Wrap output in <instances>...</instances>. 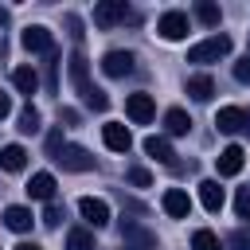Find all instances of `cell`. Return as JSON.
I'll return each instance as SVG.
<instances>
[{"label": "cell", "instance_id": "cell-35", "mask_svg": "<svg viewBox=\"0 0 250 250\" xmlns=\"http://www.w3.org/2000/svg\"><path fill=\"white\" fill-rule=\"evenodd\" d=\"M62 121L66 125H78V109H62Z\"/></svg>", "mask_w": 250, "mask_h": 250}, {"label": "cell", "instance_id": "cell-13", "mask_svg": "<svg viewBox=\"0 0 250 250\" xmlns=\"http://www.w3.org/2000/svg\"><path fill=\"white\" fill-rule=\"evenodd\" d=\"M102 141H105V148H113V152H129V145H133V137H129V129H125L121 121H105V125H102Z\"/></svg>", "mask_w": 250, "mask_h": 250}, {"label": "cell", "instance_id": "cell-32", "mask_svg": "<svg viewBox=\"0 0 250 250\" xmlns=\"http://www.w3.org/2000/svg\"><path fill=\"white\" fill-rule=\"evenodd\" d=\"M62 223V207L59 203H47V211H43V227H59Z\"/></svg>", "mask_w": 250, "mask_h": 250}, {"label": "cell", "instance_id": "cell-36", "mask_svg": "<svg viewBox=\"0 0 250 250\" xmlns=\"http://www.w3.org/2000/svg\"><path fill=\"white\" fill-rule=\"evenodd\" d=\"M16 250H43V246H39V242H20Z\"/></svg>", "mask_w": 250, "mask_h": 250}, {"label": "cell", "instance_id": "cell-20", "mask_svg": "<svg viewBox=\"0 0 250 250\" xmlns=\"http://www.w3.org/2000/svg\"><path fill=\"white\" fill-rule=\"evenodd\" d=\"M188 94H191L195 102H211V98H215V78H211V74H191V78H188Z\"/></svg>", "mask_w": 250, "mask_h": 250}, {"label": "cell", "instance_id": "cell-25", "mask_svg": "<svg viewBox=\"0 0 250 250\" xmlns=\"http://www.w3.org/2000/svg\"><path fill=\"white\" fill-rule=\"evenodd\" d=\"M66 250H98V246H94V234H90L86 227H74V230L66 234Z\"/></svg>", "mask_w": 250, "mask_h": 250}, {"label": "cell", "instance_id": "cell-31", "mask_svg": "<svg viewBox=\"0 0 250 250\" xmlns=\"http://www.w3.org/2000/svg\"><path fill=\"white\" fill-rule=\"evenodd\" d=\"M125 180H129L133 188H148V184H152V176H148V168H129V172H125Z\"/></svg>", "mask_w": 250, "mask_h": 250}, {"label": "cell", "instance_id": "cell-33", "mask_svg": "<svg viewBox=\"0 0 250 250\" xmlns=\"http://www.w3.org/2000/svg\"><path fill=\"white\" fill-rule=\"evenodd\" d=\"M234 78H238V82H242V86H250V55H246V59H238V62H234Z\"/></svg>", "mask_w": 250, "mask_h": 250}, {"label": "cell", "instance_id": "cell-11", "mask_svg": "<svg viewBox=\"0 0 250 250\" xmlns=\"http://www.w3.org/2000/svg\"><path fill=\"white\" fill-rule=\"evenodd\" d=\"M78 211H82V219H86L90 227H105V223H109V203H105V199L82 195V199H78Z\"/></svg>", "mask_w": 250, "mask_h": 250}, {"label": "cell", "instance_id": "cell-6", "mask_svg": "<svg viewBox=\"0 0 250 250\" xmlns=\"http://www.w3.org/2000/svg\"><path fill=\"white\" fill-rule=\"evenodd\" d=\"M20 43H23V51H31V55H51V51H55V39H51V31H47L43 23H31V27H23Z\"/></svg>", "mask_w": 250, "mask_h": 250}, {"label": "cell", "instance_id": "cell-21", "mask_svg": "<svg viewBox=\"0 0 250 250\" xmlns=\"http://www.w3.org/2000/svg\"><path fill=\"white\" fill-rule=\"evenodd\" d=\"M145 152L152 160H160V164H176V152H172L168 137H145Z\"/></svg>", "mask_w": 250, "mask_h": 250}, {"label": "cell", "instance_id": "cell-10", "mask_svg": "<svg viewBox=\"0 0 250 250\" xmlns=\"http://www.w3.org/2000/svg\"><path fill=\"white\" fill-rule=\"evenodd\" d=\"M242 164H246L242 145H227V148L215 156V172H219V176H238V172H242Z\"/></svg>", "mask_w": 250, "mask_h": 250}, {"label": "cell", "instance_id": "cell-3", "mask_svg": "<svg viewBox=\"0 0 250 250\" xmlns=\"http://www.w3.org/2000/svg\"><path fill=\"white\" fill-rule=\"evenodd\" d=\"M215 125H219V133H246V137H250V109L223 105V109L215 113Z\"/></svg>", "mask_w": 250, "mask_h": 250}, {"label": "cell", "instance_id": "cell-18", "mask_svg": "<svg viewBox=\"0 0 250 250\" xmlns=\"http://www.w3.org/2000/svg\"><path fill=\"white\" fill-rule=\"evenodd\" d=\"M0 168L4 172H23L27 168V148L23 145H4L0 148Z\"/></svg>", "mask_w": 250, "mask_h": 250}, {"label": "cell", "instance_id": "cell-7", "mask_svg": "<svg viewBox=\"0 0 250 250\" xmlns=\"http://www.w3.org/2000/svg\"><path fill=\"white\" fill-rule=\"evenodd\" d=\"M133 51H105L102 55V74L105 78H125V74H133Z\"/></svg>", "mask_w": 250, "mask_h": 250}, {"label": "cell", "instance_id": "cell-1", "mask_svg": "<svg viewBox=\"0 0 250 250\" xmlns=\"http://www.w3.org/2000/svg\"><path fill=\"white\" fill-rule=\"evenodd\" d=\"M230 55V35H211V39H203V43H195L191 51H188V62H219V59H227Z\"/></svg>", "mask_w": 250, "mask_h": 250}, {"label": "cell", "instance_id": "cell-4", "mask_svg": "<svg viewBox=\"0 0 250 250\" xmlns=\"http://www.w3.org/2000/svg\"><path fill=\"white\" fill-rule=\"evenodd\" d=\"M121 20H129V4H125V0H102V4L94 8V23H98L102 31L117 27Z\"/></svg>", "mask_w": 250, "mask_h": 250}, {"label": "cell", "instance_id": "cell-9", "mask_svg": "<svg viewBox=\"0 0 250 250\" xmlns=\"http://www.w3.org/2000/svg\"><path fill=\"white\" fill-rule=\"evenodd\" d=\"M156 31H160V39L176 43V39L188 35V16H184V12H164V16L156 20Z\"/></svg>", "mask_w": 250, "mask_h": 250}, {"label": "cell", "instance_id": "cell-28", "mask_svg": "<svg viewBox=\"0 0 250 250\" xmlns=\"http://www.w3.org/2000/svg\"><path fill=\"white\" fill-rule=\"evenodd\" d=\"M227 246H230V250H250V223H246V227H238V230H230Z\"/></svg>", "mask_w": 250, "mask_h": 250}, {"label": "cell", "instance_id": "cell-5", "mask_svg": "<svg viewBox=\"0 0 250 250\" xmlns=\"http://www.w3.org/2000/svg\"><path fill=\"white\" fill-rule=\"evenodd\" d=\"M125 113H129V121L133 125H148L152 117H156V102H152V94H129L125 98Z\"/></svg>", "mask_w": 250, "mask_h": 250}, {"label": "cell", "instance_id": "cell-17", "mask_svg": "<svg viewBox=\"0 0 250 250\" xmlns=\"http://www.w3.org/2000/svg\"><path fill=\"white\" fill-rule=\"evenodd\" d=\"M223 199H227V195H223L219 180H203V184H199V203H203L211 215H219V211H223Z\"/></svg>", "mask_w": 250, "mask_h": 250}, {"label": "cell", "instance_id": "cell-24", "mask_svg": "<svg viewBox=\"0 0 250 250\" xmlns=\"http://www.w3.org/2000/svg\"><path fill=\"white\" fill-rule=\"evenodd\" d=\"M78 98H82V105L94 109V113H105V109H109V98H105V90H98V86H90V90L78 94Z\"/></svg>", "mask_w": 250, "mask_h": 250}, {"label": "cell", "instance_id": "cell-8", "mask_svg": "<svg viewBox=\"0 0 250 250\" xmlns=\"http://www.w3.org/2000/svg\"><path fill=\"white\" fill-rule=\"evenodd\" d=\"M55 160H59L66 172H90V168H94V156H90L82 145H62V152H59Z\"/></svg>", "mask_w": 250, "mask_h": 250}, {"label": "cell", "instance_id": "cell-19", "mask_svg": "<svg viewBox=\"0 0 250 250\" xmlns=\"http://www.w3.org/2000/svg\"><path fill=\"white\" fill-rule=\"evenodd\" d=\"M12 86H16L20 94L31 98V94L39 90V74H35V66H16V70H12Z\"/></svg>", "mask_w": 250, "mask_h": 250}, {"label": "cell", "instance_id": "cell-30", "mask_svg": "<svg viewBox=\"0 0 250 250\" xmlns=\"http://www.w3.org/2000/svg\"><path fill=\"white\" fill-rule=\"evenodd\" d=\"M62 23H66V31H70V39H74V43H82V35H86V31H82V20H78L74 12H66V16H62Z\"/></svg>", "mask_w": 250, "mask_h": 250}, {"label": "cell", "instance_id": "cell-34", "mask_svg": "<svg viewBox=\"0 0 250 250\" xmlns=\"http://www.w3.org/2000/svg\"><path fill=\"white\" fill-rule=\"evenodd\" d=\"M8 113H12V98L0 90V117H8Z\"/></svg>", "mask_w": 250, "mask_h": 250}, {"label": "cell", "instance_id": "cell-12", "mask_svg": "<svg viewBox=\"0 0 250 250\" xmlns=\"http://www.w3.org/2000/svg\"><path fill=\"white\" fill-rule=\"evenodd\" d=\"M66 62H70V86H74L78 94H86V90L94 86V82H90V62H86V55H82V51H70Z\"/></svg>", "mask_w": 250, "mask_h": 250}, {"label": "cell", "instance_id": "cell-27", "mask_svg": "<svg viewBox=\"0 0 250 250\" xmlns=\"http://www.w3.org/2000/svg\"><path fill=\"white\" fill-rule=\"evenodd\" d=\"M16 129H20V133H39V129H43V125H39V109H35L31 102L20 109V125H16Z\"/></svg>", "mask_w": 250, "mask_h": 250}, {"label": "cell", "instance_id": "cell-22", "mask_svg": "<svg viewBox=\"0 0 250 250\" xmlns=\"http://www.w3.org/2000/svg\"><path fill=\"white\" fill-rule=\"evenodd\" d=\"M164 129H168L172 137H184V133L191 129V117H188L184 109H168V113H164Z\"/></svg>", "mask_w": 250, "mask_h": 250}, {"label": "cell", "instance_id": "cell-16", "mask_svg": "<svg viewBox=\"0 0 250 250\" xmlns=\"http://www.w3.org/2000/svg\"><path fill=\"white\" fill-rule=\"evenodd\" d=\"M31 223H35V215H31L27 207H20V203H12V207L4 211V227H8V230H16V234H27V230H31Z\"/></svg>", "mask_w": 250, "mask_h": 250}, {"label": "cell", "instance_id": "cell-26", "mask_svg": "<svg viewBox=\"0 0 250 250\" xmlns=\"http://www.w3.org/2000/svg\"><path fill=\"white\" fill-rule=\"evenodd\" d=\"M191 250H223V242H219V234H215V230L199 227V230L191 234Z\"/></svg>", "mask_w": 250, "mask_h": 250}, {"label": "cell", "instance_id": "cell-14", "mask_svg": "<svg viewBox=\"0 0 250 250\" xmlns=\"http://www.w3.org/2000/svg\"><path fill=\"white\" fill-rule=\"evenodd\" d=\"M160 203H164V211H168L172 219H188V215H191V199H188L184 188H168Z\"/></svg>", "mask_w": 250, "mask_h": 250}, {"label": "cell", "instance_id": "cell-29", "mask_svg": "<svg viewBox=\"0 0 250 250\" xmlns=\"http://www.w3.org/2000/svg\"><path fill=\"white\" fill-rule=\"evenodd\" d=\"M234 211H238V219L250 223V188H238V195H234Z\"/></svg>", "mask_w": 250, "mask_h": 250}, {"label": "cell", "instance_id": "cell-15", "mask_svg": "<svg viewBox=\"0 0 250 250\" xmlns=\"http://www.w3.org/2000/svg\"><path fill=\"white\" fill-rule=\"evenodd\" d=\"M27 195L31 199H43V203H55V176L51 172H35L27 180Z\"/></svg>", "mask_w": 250, "mask_h": 250}, {"label": "cell", "instance_id": "cell-23", "mask_svg": "<svg viewBox=\"0 0 250 250\" xmlns=\"http://www.w3.org/2000/svg\"><path fill=\"white\" fill-rule=\"evenodd\" d=\"M195 20H199L203 27H219L223 12H219V4H211V0H199V4H195Z\"/></svg>", "mask_w": 250, "mask_h": 250}, {"label": "cell", "instance_id": "cell-2", "mask_svg": "<svg viewBox=\"0 0 250 250\" xmlns=\"http://www.w3.org/2000/svg\"><path fill=\"white\" fill-rule=\"evenodd\" d=\"M121 242H125V250H156V234L133 219H121Z\"/></svg>", "mask_w": 250, "mask_h": 250}]
</instances>
